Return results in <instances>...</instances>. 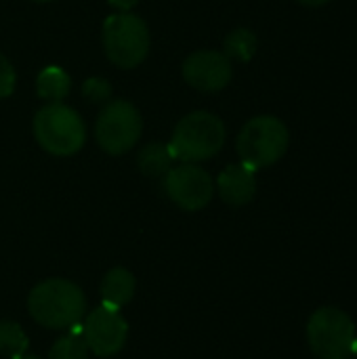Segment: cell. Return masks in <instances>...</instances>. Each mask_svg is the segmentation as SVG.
Segmentation results:
<instances>
[{
	"label": "cell",
	"instance_id": "4",
	"mask_svg": "<svg viewBox=\"0 0 357 359\" xmlns=\"http://www.w3.org/2000/svg\"><path fill=\"white\" fill-rule=\"evenodd\" d=\"M288 126L271 114L250 118L236 139L240 162L255 172L280 162L288 151Z\"/></svg>",
	"mask_w": 357,
	"mask_h": 359
},
{
	"label": "cell",
	"instance_id": "10",
	"mask_svg": "<svg viewBox=\"0 0 357 359\" xmlns=\"http://www.w3.org/2000/svg\"><path fill=\"white\" fill-rule=\"evenodd\" d=\"M183 80L200 93H219L234 78V65L225 53L204 48L194 50L181 65Z\"/></svg>",
	"mask_w": 357,
	"mask_h": 359
},
{
	"label": "cell",
	"instance_id": "14",
	"mask_svg": "<svg viewBox=\"0 0 357 359\" xmlns=\"http://www.w3.org/2000/svg\"><path fill=\"white\" fill-rule=\"evenodd\" d=\"M175 156L166 143H149L137 154V168L151 179L164 177L175 166Z\"/></svg>",
	"mask_w": 357,
	"mask_h": 359
},
{
	"label": "cell",
	"instance_id": "23",
	"mask_svg": "<svg viewBox=\"0 0 357 359\" xmlns=\"http://www.w3.org/2000/svg\"><path fill=\"white\" fill-rule=\"evenodd\" d=\"M19 359H40V358H36V355H27V353H25L23 358H19Z\"/></svg>",
	"mask_w": 357,
	"mask_h": 359
},
{
	"label": "cell",
	"instance_id": "8",
	"mask_svg": "<svg viewBox=\"0 0 357 359\" xmlns=\"http://www.w3.org/2000/svg\"><path fill=\"white\" fill-rule=\"evenodd\" d=\"M162 179L168 200L185 212H198L206 208L215 196L213 177L198 164L179 162Z\"/></svg>",
	"mask_w": 357,
	"mask_h": 359
},
{
	"label": "cell",
	"instance_id": "22",
	"mask_svg": "<svg viewBox=\"0 0 357 359\" xmlns=\"http://www.w3.org/2000/svg\"><path fill=\"white\" fill-rule=\"evenodd\" d=\"M351 353H353V355L357 358V337L353 339V345H351Z\"/></svg>",
	"mask_w": 357,
	"mask_h": 359
},
{
	"label": "cell",
	"instance_id": "24",
	"mask_svg": "<svg viewBox=\"0 0 357 359\" xmlns=\"http://www.w3.org/2000/svg\"><path fill=\"white\" fill-rule=\"evenodd\" d=\"M32 2H38V4H44V2H53V0H32Z\"/></svg>",
	"mask_w": 357,
	"mask_h": 359
},
{
	"label": "cell",
	"instance_id": "15",
	"mask_svg": "<svg viewBox=\"0 0 357 359\" xmlns=\"http://www.w3.org/2000/svg\"><path fill=\"white\" fill-rule=\"evenodd\" d=\"M257 46H259V40H257V36H255L252 29H248V27H236V29H231L225 36L223 53L227 55L229 61L248 63L257 55Z\"/></svg>",
	"mask_w": 357,
	"mask_h": 359
},
{
	"label": "cell",
	"instance_id": "19",
	"mask_svg": "<svg viewBox=\"0 0 357 359\" xmlns=\"http://www.w3.org/2000/svg\"><path fill=\"white\" fill-rule=\"evenodd\" d=\"M17 86V74L13 63L0 53V99H6L15 93Z\"/></svg>",
	"mask_w": 357,
	"mask_h": 359
},
{
	"label": "cell",
	"instance_id": "2",
	"mask_svg": "<svg viewBox=\"0 0 357 359\" xmlns=\"http://www.w3.org/2000/svg\"><path fill=\"white\" fill-rule=\"evenodd\" d=\"M227 139V128L223 120L213 111H191L183 116L170 137V151L177 162L198 164L215 158Z\"/></svg>",
	"mask_w": 357,
	"mask_h": 359
},
{
	"label": "cell",
	"instance_id": "16",
	"mask_svg": "<svg viewBox=\"0 0 357 359\" xmlns=\"http://www.w3.org/2000/svg\"><path fill=\"white\" fill-rule=\"evenodd\" d=\"M29 349V339L17 322L0 320V355L8 359L23 358Z\"/></svg>",
	"mask_w": 357,
	"mask_h": 359
},
{
	"label": "cell",
	"instance_id": "1",
	"mask_svg": "<svg viewBox=\"0 0 357 359\" xmlns=\"http://www.w3.org/2000/svg\"><path fill=\"white\" fill-rule=\"evenodd\" d=\"M27 311L42 328L65 330L80 324L86 316V297L78 284L63 278H50L29 290Z\"/></svg>",
	"mask_w": 357,
	"mask_h": 359
},
{
	"label": "cell",
	"instance_id": "25",
	"mask_svg": "<svg viewBox=\"0 0 357 359\" xmlns=\"http://www.w3.org/2000/svg\"><path fill=\"white\" fill-rule=\"evenodd\" d=\"M343 359H349V358H343Z\"/></svg>",
	"mask_w": 357,
	"mask_h": 359
},
{
	"label": "cell",
	"instance_id": "12",
	"mask_svg": "<svg viewBox=\"0 0 357 359\" xmlns=\"http://www.w3.org/2000/svg\"><path fill=\"white\" fill-rule=\"evenodd\" d=\"M135 290H137L135 276L124 267H114L105 273V278L101 282V288H99L101 305L122 309L124 305H128L133 301Z\"/></svg>",
	"mask_w": 357,
	"mask_h": 359
},
{
	"label": "cell",
	"instance_id": "6",
	"mask_svg": "<svg viewBox=\"0 0 357 359\" xmlns=\"http://www.w3.org/2000/svg\"><path fill=\"white\" fill-rule=\"evenodd\" d=\"M143 118L128 99H109L95 122L97 145L109 156L128 154L141 139Z\"/></svg>",
	"mask_w": 357,
	"mask_h": 359
},
{
	"label": "cell",
	"instance_id": "7",
	"mask_svg": "<svg viewBox=\"0 0 357 359\" xmlns=\"http://www.w3.org/2000/svg\"><path fill=\"white\" fill-rule=\"evenodd\" d=\"M356 339L353 320L339 307H320L307 322V343L320 359H343Z\"/></svg>",
	"mask_w": 357,
	"mask_h": 359
},
{
	"label": "cell",
	"instance_id": "17",
	"mask_svg": "<svg viewBox=\"0 0 357 359\" xmlns=\"http://www.w3.org/2000/svg\"><path fill=\"white\" fill-rule=\"evenodd\" d=\"M76 330L55 341L48 351V359H88V347L82 339V326L76 324Z\"/></svg>",
	"mask_w": 357,
	"mask_h": 359
},
{
	"label": "cell",
	"instance_id": "11",
	"mask_svg": "<svg viewBox=\"0 0 357 359\" xmlns=\"http://www.w3.org/2000/svg\"><path fill=\"white\" fill-rule=\"evenodd\" d=\"M215 189L219 191L221 200L227 206H234V208L246 206L257 196V177H255V170H250L242 162L240 164H229L217 177Z\"/></svg>",
	"mask_w": 357,
	"mask_h": 359
},
{
	"label": "cell",
	"instance_id": "5",
	"mask_svg": "<svg viewBox=\"0 0 357 359\" xmlns=\"http://www.w3.org/2000/svg\"><path fill=\"white\" fill-rule=\"evenodd\" d=\"M101 42L105 57L120 69L141 65L149 53V27L135 13H114L103 21Z\"/></svg>",
	"mask_w": 357,
	"mask_h": 359
},
{
	"label": "cell",
	"instance_id": "18",
	"mask_svg": "<svg viewBox=\"0 0 357 359\" xmlns=\"http://www.w3.org/2000/svg\"><path fill=\"white\" fill-rule=\"evenodd\" d=\"M82 95L93 101V103H107L112 99V86L105 78H99V76H93V78H86L84 84H82Z\"/></svg>",
	"mask_w": 357,
	"mask_h": 359
},
{
	"label": "cell",
	"instance_id": "9",
	"mask_svg": "<svg viewBox=\"0 0 357 359\" xmlns=\"http://www.w3.org/2000/svg\"><path fill=\"white\" fill-rule=\"evenodd\" d=\"M82 339L97 358H112L120 353L128 339V324L120 316V309L99 305L90 311L82 324Z\"/></svg>",
	"mask_w": 357,
	"mask_h": 359
},
{
	"label": "cell",
	"instance_id": "21",
	"mask_svg": "<svg viewBox=\"0 0 357 359\" xmlns=\"http://www.w3.org/2000/svg\"><path fill=\"white\" fill-rule=\"evenodd\" d=\"M297 2H301V4H305V6H324V4H328L330 0H297Z\"/></svg>",
	"mask_w": 357,
	"mask_h": 359
},
{
	"label": "cell",
	"instance_id": "13",
	"mask_svg": "<svg viewBox=\"0 0 357 359\" xmlns=\"http://www.w3.org/2000/svg\"><path fill=\"white\" fill-rule=\"evenodd\" d=\"M72 90L69 74L59 65H46L36 76V95L46 103H61Z\"/></svg>",
	"mask_w": 357,
	"mask_h": 359
},
{
	"label": "cell",
	"instance_id": "3",
	"mask_svg": "<svg viewBox=\"0 0 357 359\" xmlns=\"http://www.w3.org/2000/svg\"><path fill=\"white\" fill-rule=\"evenodd\" d=\"M32 130L36 143L57 158L76 156L86 143V124L82 116L65 103L42 105L34 116Z\"/></svg>",
	"mask_w": 357,
	"mask_h": 359
},
{
	"label": "cell",
	"instance_id": "20",
	"mask_svg": "<svg viewBox=\"0 0 357 359\" xmlns=\"http://www.w3.org/2000/svg\"><path fill=\"white\" fill-rule=\"evenodd\" d=\"M114 8H118V13H130L137 4H139V0H107Z\"/></svg>",
	"mask_w": 357,
	"mask_h": 359
}]
</instances>
